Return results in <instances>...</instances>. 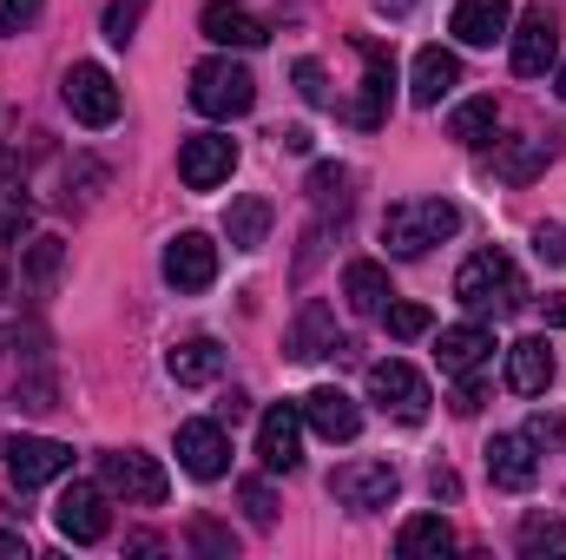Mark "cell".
Returning <instances> with one entry per match:
<instances>
[{"mask_svg":"<svg viewBox=\"0 0 566 560\" xmlns=\"http://www.w3.org/2000/svg\"><path fill=\"white\" fill-rule=\"evenodd\" d=\"M296 409H303V422H310V428H316L323 442H356V428H363V409H356V403H349V396H343L336 383L310 390V396H303Z\"/></svg>","mask_w":566,"mask_h":560,"instance_id":"16","label":"cell"},{"mask_svg":"<svg viewBox=\"0 0 566 560\" xmlns=\"http://www.w3.org/2000/svg\"><path fill=\"white\" fill-rule=\"evenodd\" d=\"M178 468H185L191 481H224V475H231L224 422H178Z\"/></svg>","mask_w":566,"mask_h":560,"instance_id":"9","label":"cell"},{"mask_svg":"<svg viewBox=\"0 0 566 560\" xmlns=\"http://www.w3.org/2000/svg\"><path fill=\"white\" fill-rule=\"evenodd\" d=\"M0 560H27V541L20 535H0Z\"/></svg>","mask_w":566,"mask_h":560,"instance_id":"44","label":"cell"},{"mask_svg":"<svg viewBox=\"0 0 566 560\" xmlns=\"http://www.w3.org/2000/svg\"><path fill=\"white\" fill-rule=\"evenodd\" d=\"M158 271H165L171 290H185V297H191V290H211V283H218V245H211L205 231H178V238L165 245V265H158Z\"/></svg>","mask_w":566,"mask_h":560,"instance_id":"11","label":"cell"},{"mask_svg":"<svg viewBox=\"0 0 566 560\" xmlns=\"http://www.w3.org/2000/svg\"><path fill=\"white\" fill-rule=\"evenodd\" d=\"M554 152H560L554 133H547V139H521V145H507V152H494V172H501L507 185H527V178H541V172L554 165Z\"/></svg>","mask_w":566,"mask_h":560,"instance_id":"27","label":"cell"},{"mask_svg":"<svg viewBox=\"0 0 566 560\" xmlns=\"http://www.w3.org/2000/svg\"><path fill=\"white\" fill-rule=\"evenodd\" d=\"M514 27V0H461L454 7V40L461 46H494Z\"/></svg>","mask_w":566,"mask_h":560,"instance_id":"22","label":"cell"},{"mask_svg":"<svg viewBox=\"0 0 566 560\" xmlns=\"http://www.w3.org/2000/svg\"><path fill=\"white\" fill-rule=\"evenodd\" d=\"M329 495L343 508H356V515H376V508H389L402 495V475H396V462H343L329 475Z\"/></svg>","mask_w":566,"mask_h":560,"instance_id":"6","label":"cell"},{"mask_svg":"<svg viewBox=\"0 0 566 560\" xmlns=\"http://www.w3.org/2000/svg\"><path fill=\"white\" fill-rule=\"evenodd\" d=\"M53 528H60L66 541H80V548L106 541V528H113V515H106V488H93V481H73V488L53 501Z\"/></svg>","mask_w":566,"mask_h":560,"instance_id":"10","label":"cell"},{"mask_svg":"<svg viewBox=\"0 0 566 560\" xmlns=\"http://www.w3.org/2000/svg\"><path fill=\"white\" fill-rule=\"evenodd\" d=\"M560 100H566V66H560Z\"/></svg>","mask_w":566,"mask_h":560,"instance_id":"46","label":"cell"},{"mask_svg":"<svg viewBox=\"0 0 566 560\" xmlns=\"http://www.w3.org/2000/svg\"><path fill=\"white\" fill-rule=\"evenodd\" d=\"M382 323H389V336H396V343H416V336L434 330V317H428L422 303H382Z\"/></svg>","mask_w":566,"mask_h":560,"instance_id":"31","label":"cell"},{"mask_svg":"<svg viewBox=\"0 0 566 560\" xmlns=\"http://www.w3.org/2000/svg\"><path fill=\"white\" fill-rule=\"evenodd\" d=\"M99 481L113 488V495H126V501H139V508H158L165 495H171V475L139 455V448H106L99 455Z\"/></svg>","mask_w":566,"mask_h":560,"instance_id":"5","label":"cell"},{"mask_svg":"<svg viewBox=\"0 0 566 560\" xmlns=\"http://www.w3.org/2000/svg\"><path fill=\"white\" fill-rule=\"evenodd\" d=\"M554 350H547V336H521V343H507V390L514 396H547L554 390Z\"/></svg>","mask_w":566,"mask_h":560,"instance_id":"18","label":"cell"},{"mask_svg":"<svg viewBox=\"0 0 566 560\" xmlns=\"http://www.w3.org/2000/svg\"><path fill=\"white\" fill-rule=\"evenodd\" d=\"M0 350H7V343H0Z\"/></svg>","mask_w":566,"mask_h":560,"instance_id":"48","label":"cell"},{"mask_svg":"<svg viewBox=\"0 0 566 560\" xmlns=\"http://www.w3.org/2000/svg\"><path fill=\"white\" fill-rule=\"evenodd\" d=\"M40 7H46V0H0V40H7V33H27V27L40 20Z\"/></svg>","mask_w":566,"mask_h":560,"instance_id":"36","label":"cell"},{"mask_svg":"<svg viewBox=\"0 0 566 560\" xmlns=\"http://www.w3.org/2000/svg\"><path fill=\"white\" fill-rule=\"evenodd\" d=\"M521 435H527L534 448H560V442H566V416H534Z\"/></svg>","mask_w":566,"mask_h":560,"instance_id":"39","label":"cell"},{"mask_svg":"<svg viewBox=\"0 0 566 560\" xmlns=\"http://www.w3.org/2000/svg\"><path fill=\"white\" fill-rule=\"evenodd\" d=\"M0 297H7V271H0Z\"/></svg>","mask_w":566,"mask_h":560,"instance_id":"47","label":"cell"},{"mask_svg":"<svg viewBox=\"0 0 566 560\" xmlns=\"http://www.w3.org/2000/svg\"><path fill=\"white\" fill-rule=\"evenodd\" d=\"M369 403H376L382 416H396V422H409V428H416V422L428 416V383L409 370V363H396V356H389V363H376V370H369Z\"/></svg>","mask_w":566,"mask_h":560,"instance_id":"8","label":"cell"},{"mask_svg":"<svg viewBox=\"0 0 566 560\" xmlns=\"http://www.w3.org/2000/svg\"><path fill=\"white\" fill-rule=\"evenodd\" d=\"M349 343L336 336V317L323 310V303H310L303 317H296V330H290V356L296 363H316V356H343Z\"/></svg>","mask_w":566,"mask_h":560,"instance_id":"24","label":"cell"},{"mask_svg":"<svg viewBox=\"0 0 566 560\" xmlns=\"http://www.w3.org/2000/svg\"><path fill=\"white\" fill-rule=\"evenodd\" d=\"M231 165H238V139H224V133H198L178 145V178L191 191H218L231 178Z\"/></svg>","mask_w":566,"mask_h":560,"instance_id":"12","label":"cell"},{"mask_svg":"<svg viewBox=\"0 0 566 560\" xmlns=\"http://www.w3.org/2000/svg\"><path fill=\"white\" fill-rule=\"evenodd\" d=\"M296 93H303L310 106H329V86H323V66H316V60H296Z\"/></svg>","mask_w":566,"mask_h":560,"instance_id":"37","label":"cell"},{"mask_svg":"<svg viewBox=\"0 0 566 560\" xmlns=\"http://www.w3.org/2000/svg\"><path fill=\"white\" fill-rule=\"evenodd\" d=\"M376 7H382V13H402V7H409V0H376Z\"/></svg>","mask_w":566,"mask_h":560,"instance_id":"45","label":"cell"},{"mask_svg":"<svg viewBox=\"0 0 566 560\" xmlns=\"http://www.w3.org/2000/svg\"><path fill=\"white\" fill-rule=\"evenodd\" d=\"M521 554L527 560H547V554H560L566 560V521H521Z\"/></svg>","mask_w":566,"mask_h":560,"instance_id":"30","label":"cell"},{"mask_svg":"<svg viewBox=\"0 0 566 560\" xmlns=\"http://www.w3.org/2000/svg\"><path fill=\"white\" fill-rule=\"evenodd\" d=\"M428 488H434V501H454V495H461V481H454V468H434V475H428Z\"/></svg>","mask_w":566,"mask_h":560,"instance_id":"42","label":"cell"},{"mask_svg":"<svg viewBox=\"0 0 566 560\" xmlns=\"http://www.w3.org/2000/svg\"><path fill=\"white\" fill-rule=\"evenodd\" d=\"M53 271H60V238H33V251H27V283L46 290Z\"/></svg>","mask_w":566,"mask_h":560,"instance_id":"32","label":"cell"},{"mask_svg":"<svg viewBox=\"0 0 566 560\" xmlns=\"http://www.w3.org/2000/svg\"><path fill=\"white\" fill-rule=\"evenodd\" d=\"M60 93H66V113H73L80 126H113V120H119V86H113V73L93 66V60H80V66L60 80Z\"/></svg>","mask_w":566,"mask_h":560,"instance_id":"7","label":"cell"},{"mask_svg":"<svg viewBox=\"0 0 566 560\" xmlns=\"http://www.w3.org/2000/svg\"><path fill=\"white\" fill-rule=\"evenodd\" d=\"M541 310H547V330H566V290H554Z\"/></svg>","mask_w":566,"mask_h":560,"instance_id":"43","label":"cell"},{"mask_svg":"<svg viewBox=\"0 0 566 560\" xmlns=\"http://www.w3.org/2000/svg\"><path fill=\"white\" fill-rule=\"evenodd\" d=\"M488 481L494 488H534L541 481V455H534V442L527 435H494L488 442Z\"/></svg>","mask_w":566,"mask_h":560,"instance_id":"19","label":"cell"},{"mask_svg":"<svg viewBox=\"0 0 566 560\" xmlns=\"http://www.w3.org/2000/svg\"><path fill=\"white\" fill-rule=\"evenodd\" d=\"M396 554L402 560H441V554H454V528L441 521V515H416V521H402V535H396Z\"/></svg>","mask_w":566,"mask_h":560,"instance_id":"26","label":"cell"},{"mask_svg":"<svg viewBox=\"0 0 566 560\" xmlns=\"http://www.w3.org/2000/svg\"><path fill=\"white\" fill-rule=\"evenodd\" d=\"M454 297H461L474 317H507V310L527 303V283H521V271H514L507 251H474V258L454 271Z\"/></svg>","mask_w":566,"mask_h":560,"instance_id":"1","label":"cell"},{"mask_svg":"<svg viewBox=\"0 0 566 560\" xmlns=\"http://www.w3.org/2000/svg\"><path fill=\"white\" fill-rule=\"evenodd\" d=\"M0 468L13 488H40V481H60L73 468V448L46 442V435H0Z\"/></svg>","mask_w":566,"mask_h":560,"instance_id":"4","label":"cell"},{"mask_svg":"<svg viewBox=\"0 0 566 560\" xmlns=\"http://www.w3.org/2000/svg\"><path fill=\"white\" fill-rule=\"evenodd\" d=\"M244 515H251V528H271L277 521V495L264 481H244Z\"/></svg>","mask_w":566,"mask_h":560,"instance_id":"35","label":"cell"},{"mask_svg":"<svg viewBox=\"0 0 566 560\" xmlns=\"http://www.w3.org/2000/svg\"><path fill=\"white\" fill-rule=\"evenodd\" d=\"M389 86H396V60L376 46V40H363V100H356V126H382L389 120Z\"/></svg>","mask_w":566,"mask_h":560,"instance_id":"20","label":"cell"},{"mask_svg":"<svg viewBox=\"0 0 566 560\" xmlns=\"http://www.w3.org/2000/svg\"><path fill=\"white\" fill-rule=\"evenodd\" d=\"M514 33V73L521 80H541L547 73V60L560 53V27H554V7L541 0V7H527L521 13V27H507Z\"/></svg>","mask_w":566,"mask_h":560,"instance_id":"13","label":"cell"},{"mask_svg":"<svg viewBox=\"0 0 566 560\" xmlns=\"http://www.w3.org/2000/svg\"><path fill=\"white\" fill-rule=\"evenodd\" d=\"M481 403H488V383H481V370H474V376H461V383H454L448 409H454V416H481Z\"/></svg>","mask_w":566,"mask_h":560,"instance_id":"34","label":"cell"},{"mask_svg":"<svg viewBox=\"0 0 566 560\" xmlns=\"http://www.w3.org/2000/svg\"><path fill=\"white\" fill-rule=\"evenodd\" d=\"M494 100H468V106H454V120H448V139H461V145H488L494 139Z\"/></svg>","mask_w":566,"mask_h":560,"instance_id":"29","label":"cell"},{"mask_svg":"<svg viewBox=\"0 0 566 560\" xmlns=\"http://www.w3.org/2000/svg\"><path fill=\"white\" fill-rule=\"evenodd\" d=\"M139 13H145V0H113V7H106V40L126 46V40L139 33Z\"/></svg>","mask_w":566,"mask_h":560,"instance_id":"33","label":"cell"},{"mask_svg":"<svg viewBox=\"0 0 566 560\" xmlns=\"http://www.w3.org/2000/svg\"><path fill=\"white\" fill-rule=\"evenodd\" d=\"M454 231H461V211H454L448 198H402V205L382 211V245H389V258H422L428 245H441V238H454Z\"/></svg>","mask_w":566,"mask_h":560,"instance_id":"2","label":"cell"},{"mask_svg":"<svg viewBox=\"0 0 566 560\" xmlns=\"http://www.w3.org/2000/svg\"><path fill=\"white\" fill-rule=\"evenodd\" d=\"M191 106H198L205 120H244V113L258 106V80H251V66H238L231 53L198 60V66H191Z\"/></svg>","mask_w":566,"mask_h":560,"instance_id":"3","label":"cell"},{"mask_svg":"<svg viewBox=\"0 0 566 560\" xmlns=\"http://www.w3.org/2000/svg\"><path fill=\"white\" fill-rule=\"evenodd\" d=\"M534 251H541V265H566V225H541Z\"/></svg>","mask_w":566,"mask_h":560,"instance_id":"40","label":"cell"},{"mask_svg":"<svg viewBox=\"0 0 566 560\" xmlns=\"http://www.w3.org/2000/svg\"><path fill=\"white\" fill-rule=\"evenodd\" d=\"M258 455H264L271 475H290V468L303 462V409H296V403L264 409V422H258Z\"/></svg>","mask_w":566,"mask_h":560,"instance_id":"14","label":"cell"},{"mask_svg":"<svg viewBox=\"0 0 566 560\" xmlns=\"http://www.w3.org/2000/svg\"><path fill=\"white\" fill-rule=\"evenodd\" d=\"M20 231H27V198L20 191H0V245L20 238Z\"/></svg>","mask_w":566,"mask_h":560,"instance_id":"38","label":"cell"},{"mask_svg":"<svg viewBox=\"0 0 566 560\" xmlns=\"http://www.w3.org/2000/svg\"><path fill=\"white\" fill-rule=\"evenodd\" d=\"M454 86H461V60H454L448 46H422L416 66H409V100H416V106H441Z\"/></svg>","mask_w":566,"mask_h":560,"instance_id":"21","label":"cell"},{"mask_svg":"<svg viewBox=\"0 0 566 560\" xmlns=\"http://www.w3.org/2000/svg\"><path fill=\"white\" fill-rule=\"evenodd\" d=\"M198 27H205V40H211V46H224V53H231V46H238V53H251V46H264V40H271V33H264V20H258L251 7H238V0H211V7L198 13Z\"/></svg>","mask_w":566,"mask_h":560,"instance_id":"15","label":"cell"},{"mask_svg":"<svg viewBox=\"0 0 566 560\" xmlns=\"http://www.w3.org/2000/svg\"><path fill=\"white\" fill-rule=\"evenodd\" d=\"M488 356H494V330H481V323H448V330L434 336V363H441L448 376H474Z\"/></svg>","mask_w":566,"mask_h":560,"instance_id":"17","label":"cell"},{"mask_svg":"<svg viewBox=\"0 0 566 560\" xmlns=\"http://www.w3.org/2000/svg\"><path fill=\"white\" fill-rule=\"evenodd\" d=\"M165 370H171V383H178V390H205V383H218V376H224V343L191 336V343H178V350L165 356Z\"/></svg>","mask_w":566,"mask_h":560,"instance_id":"23","label":"cell"},{"mask_svg":"<svg viewBox=\"0 0 566 560\" xmlns=\"http://www.w3.org/2000/svg\"><path fill=\"white\" fill-rule=\"evenodd\" d=\"M343 297H349V310H356V317H382V303H389L396 290H389V271H382V265L356 258V265L343 271Z\"/></svg>","mask_w":566,"mask_h":560,"instance_id":"25","label":"cell"},{"mask_svg":"<svg viewBox=\"0 0 566 560\" xmlns=\"http://www.w3.org/2000/svg\"><path fill=\"white\" fill-rule=\"evenodd\" d=\"M191 548H205V554H231V535H224L218 521H198V528H191Z\"/></svg>","mask_w":566,"mask_h":560,"instance_id":"41","label":"cell"},{"mask_svg":"<svg viewBox=\"0 0 566 560\" xmlns=\"http://www.w3.org/2000/svg\"><path fill=\"white\" fill-rule=\"evenodd\" d=\"M224 238H231V251H258L271 238V198H238L224 211Z\"/></svg>","mask_w":566,"mask_h":560,"instance_id":"28","label":"cell"}]
</instances>
